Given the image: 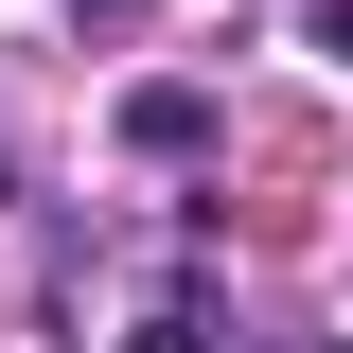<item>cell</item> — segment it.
<instances>
[{"instance_id": "cell-3", "label": "cell", "mask_w": 353, "mask_h": 353, "mask_svg": "<svg viewBox=\"0 0 353 353\" xmlns=\"http://www.w3.org/2000/svg\"><path fill=\"white\" fill-rule=\"evenodd\" d=\"M318 53H336V71H353V0H318Z\"/></svg>"}, {"instance_id": "cell-2", "label": "cell", "mask_w": 353, "mask_h": 353, "mask_svg": "<svg viewBox=\"0 0 353 353\" xmlns=\"http://www.w3.org/2000/svg\"><path fill=\"white\" fill-rule=\"evenodd\" d=\"M124 353H212V318L176 301V318H141V336H124Z\"/></svg>"}, {"instance_id": "cell-1", "label": "cell", "mask_w": 353, "mask_h": 353, "mask_svg": "<svg viewBox=\"0 0 353 353\" xmlns=\"http://www.w3.org/2000/svg\"><path fill=\"white\" fill-rule=\"evenodd\" d=\"M124 159H212V88L194 71H141L124 88Z\"/></svg>"}, {"instance_id": "cell-4", "label": "cell", "mask_w": 353, "mask_h": 353, "mask_svg": "<svg viewBox=\"0 0 353 353\" xmlns=\"http://www.w3.org/2000/svg\"><path fill=\"white\" fill-rule=\"evenodd\" d=\"M318 353H353V336H318Z\"/></svg>"}]
</instances>
